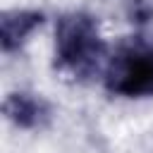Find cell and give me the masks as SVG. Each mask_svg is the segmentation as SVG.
<instances>
[{
    "label": "cell",
    "instance_id": "cell-1",
    "mask_svg": "<svg viewBox=\"0 0 153 153\" xmlns=\"http://www.w3.org/2000/svg\"><path fill=\"white\" fill-rule=\"evenodd\" d=\"M57 53H60V60L69 69L79 74L88 72L98 62V55H100L93 24L81 14L65 17L57 29Z\"/></svg>",
    "mask_w": 153,
    "mask_h": 153
},
{
    "label": "cell",
    "instance_id": "cell-2",
    "mask_svg": "<svg viewBox=\"0 0 153 153\" xmlns=\"http://www.w3.org/2000/svg\"><path fill=\"white\" fill-rule=\"evenodd\" d=\"M38 24L36 14H26V12H17V14H7L2 19V45L12 48L19 41H24V36Z\"/></svg>",
    "mask_w": 153,
    "mask_h": 153
},
{
    "label": "cell",
    "instance_id": "cell-3",
    "mask_svg": "<svg viewBox=\"0 0 153 153\" xmlns=\"http://www.w3.org/2000/svg\"><path fill=\"white\" fill-rule=\"evenodd\" d=\"M5 110H7V115H10L17 124H33V122H38V117H41V105H38L33 98L19 96V93L7 100Z\"/></svg>",
    "mask_w": 153,
    "mask_h": 153
}]
</instances>
